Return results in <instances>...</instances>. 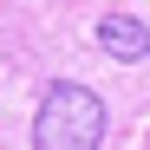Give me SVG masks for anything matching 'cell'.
Returning <instances> with one entry per match:
<instances>
[{
    "instance_id": "cell-1",
    "label": "cell",
    "mask_w": 150,
    "mask_h": 150,
    "mask_svg": "<svg viewBox=\"0 0 150 150\" xmlns=\"http://www.w3.org/2000/svg\"><path fill=\"white\" fill-rule=\"evenodd\" d=\"M105 144V105L91 85H46L39 111H33V150H98Z\"/></svg>"
},
{
    "instance_id": "cell-2",
    "label": "cell",
    "mask_w": 150,
    "mask_h": 150,
    "mask_svg": "<svg viewBox=\"0 0 150 150\" xmlns=\"http://www.w3.org/2000/svg\"><path fill=\"white\" fill-rule=\"evenodd\" d=\"M98 46H105L111 59H124V65H137V59L150 52V33L137 26L131 13H105V20H98Z\"/></svg>"
}]
</instances>
